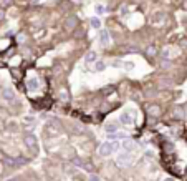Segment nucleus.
<instances>
[{"instance_id": "nucleus-1", "label": "nucleus", "mask_w": 187, "mask_h": 181, "mask_svg": "<svg viewBox=\"0 0 187 181\" xmlns=\"http://www.w3.org/2000/svg\"><path fill=\"white\" fill-rule=\"evenodd\" d=\"M116 148H118V145H113V143L106 141V143H103V145L99 146L98 153H99V156H109V155H113L116 151Z\"/></svg>"}, {"instance_id": "nucleus-2", "label": "nucleus", "mask_w": 187, "mask_h": 181, "mask_svg": "<svg viewBox=\"0 0 187 181\" xmlns=\"http://www.w3.org/2000/svg\"><path fill=\"white\" fill-rule=\"evenodd\" d=\"M23 141H25V145H27V148H30V150H36V145H38V141H36V136L35 135H27L25 138H23Z\"/></svg>"}, {"instance_id": "nucleus-3", "label": "nucleus", "mask_w": 187, "mask_h": 181, "mask_svg": "<svg viewBox=\"0 0 187 181\" xmlns=\"http://www.w3.org/2000/svg\"><path fill=\"white\" fill-rule=\"evenodd\" d=\"M99 42L103 47H108L109 43H111V37H109V32L108 30H101L99 32Z\"/></svg>"}, {"instance_id": "nucleus-4", "label": "nucleus", "mask_w": 187, "mask_h": 181, "mask_svg": "<svg viewBox=\"0 0 187 181\" xmlns=\"http://www.w3.org/2000/svg\"><path fill=\"white\" fill-rule=\"evenodd\" d=\"M38 88H40V81L36 80V78H30V80L27 81V90L28 92H36Z\"/></svg>"}, {"instance_id": "nucleus-5", "label": "nucleus", "mask_w": 187, "mask_h": 181, "mask_svg": "<svg viewBox=\"0 0 187 181\" xmlns=\"http://www.w3.org/2000/svg\"><path fill=\"white\" fill-rule=\"evenodd\" d=\"M76 22H78V18H76L75 15H70V17L65 20V28H66V30H73V28L76 27Z\"/></svg>"}, {"instance_id": "nucleus-6", "label": "nucleus", "mask_w": 187, "mask_h": 181, "mask_svg": "<svg viewBox=\"0 0 187 181\" xmlns=\"http://www.w3.org/2000/svg\"><path fill=\"white\" fill-rule=\"evenodd\" d=\"M84 61H86L88 65L96 63V61H98V55H96V52L95 50H89L86 55H84Z\"/></svg>"}, {"instance_id": "nucleus-7", "label": "nucleus", "mask_w": 187, "mask_h": 181, "mask_svg": "<svg viewBox=\"0 0 187 181\" xmlns=\"http://www.w3.org/2000/svg\"><path fill=\"white\" fill-rule=\"evenodd\" d=\"M172 116L177 118V120H184L185 118V110L182 108V106H176V108L172 110Z\"/></svg>"}, {"instance_id": "nucleus-8", "label": "nucleus", "mask_w": 187, "mask_h": 181, "mask_svg": "<svg viewBox=\"0 0 187 181\" xmlns=\"http://www.w3.org/2000/svg\"><path fill=\"white\" fill-rule=\"evenodd\" d=\"M148 115L149 116H152V118H157L161 115V108H159V105H151L148 108Z\"/></svg>"}, {"instance_id": "nucleus-9", "label": "nucleus", "mask_w": 187, "mask_h": 181, "mask_svg": "<svg viewBox=\"0 0 187 181\" xmlns=\"http://www.w3.org/2000/svg\"><path fill=\"white\" fill-rule=\"evenodd\" d=\"M2 96H3V100H7V101H13L15 100V93H13V90H12V88H5V90H3Z\"/></svg>"}, {"instance_id": "nucleus-10", "label": "nucleus", "mask_w": 187, "mask_h": 181, "mask_svg": "<svg viewBox=\"0 0 187 181\" xmlns=\"http://www.w3.org/2000/svg\"><path fill=\"white\" fill-rule=\"evenodd\" d=\"M119 121L124 123V125H131V123H133V118H131V115H129V112L121 113V115H119Z\"/></svg>"}, {"instance_id": "nucleus-11", "label": "nucleus", "mask_w": 187, "mask_h": 181, "mask_svg": "<svg viewBox=\"0 0 187 181\" xmlns=\"http://www.w3.org/2000/svg\"><path fill=\"white\" fill-rule=\"evenodd\" d=\"M134 146H136V145H134V143L131 141V140H128V138H126L124 141H123V148H124V151H126V153H131V151L134 150Z\"/></svg>"}, {"instance_id": "nucleus-12", "label": "nucleus", "mask_w": 187, "mask_h": 181, "mask_svg": "<svg viewBox=\"0 0 187 181\" xmlns=\"http://www.w3.org/2000/svg\"><path fill=\"white\" fill-rule=\"evenodd\" d=\"M104 130H106V133H116L118 131V123H114V121L108 123V125L104 126Z\"/></svg>"}, {"instance_id": "nucleus-13", "label": "nucleus", "mask_w": 187, "mask_h": 181, "mask_svg": "<svg viewBox=\"0 0 187 181\" xmlns=\"http://www.w3.org/2000/svg\"><path fill=\"white\" fill-rule=\"evenodd\" d=\"M47 130L50 131V133H53V135H60V131H62V128H60V126H53V125H48Z\"/></svg>"}, {"instance_id": "nucleus-14", "label": "nucleus", "mask_w": 187, "mask_h": 181, "mask_svg": "<svg viewBox=\"0 0 187 181\" xmlns=\"http://www.w3.org/2000/svg\"><path fill=\"white\" fill-rule=\"evenodd\" d=\"M106 68V63H104V61H96L95 63V72H101V70H104Z\"/></svg>"}, {"instance_id": "nucleus-15", "label": "nucleus", "mask_w": 187, "mask_h": 181, "mask_svg": "<svg viewBox=\"0 0 187 181\" xmlns=\"http://www.w3.org/2000/svg\"><path fill=\"white\" fill-rule=\"evenodd\" d=\"M161 55H162V60H170L172 58V57H170V48H164Z\"/></svg>"}, {"instance_id": "nucleus-16", "label": "nucleus", "mask_w": 187, "mask_h": 181, "mask_svg": "<svg viewBox=\"0 0 187 181\" xmlns=\"http://www.w3.org/2000/svg\"><path fill=\"white\" fill-rule=\"evenodd\" d=\"M91 27H93V28H99V27H101V22H99V18L93 17V18H91Z\"/></svg>"}, {"instance_id": "nucleus-17", "label": "nucleus", "mask_w": 187, "mask_h": 181, "mask_svg": "<svg viewBox=\"0 0 187 181\" xmlns=\"http://www.w3.org/2000/svg\"><path fill=\"white\" fill-rule=\"evenodd\" d=\"M12 3V0H0V7H2V9H5V7H9Z\"/></svg>"}, {"instance_id": "nucleus-18", "label": "nucleus", "mask_w": 187, "mask_h": 181, "mask_svg": "<svg viewBox=\"0 0 187 181\" xmlns=\"http://www.w3.org/2000/svg\"><path fill=\"white\" fill-rule=\"evenodd\" d=\"M124 67H126L128 72H131V70L134 68V63H133V61H128V63H124Z\"/></svg>"}, {"instance_id": "nucleus-19", "label": "nucleus", "mask_w": 187, "mask_h": 181, "mask_svg": "<svg viewBox=\"0 0 187 181\" xmlns=\"http://www.w3.org/2000/svg\"><path fill=\"white\" fill-rule=\"evenodd\" d=\"M154 53H156V48H154V47H149V48H148V55H151V57H152Z\"/></svg>"}, {"instance_id": "nucleus-20", "label": "nucleus", "mask_w": 187, "mask_h": 181, "mask_svg": "<svg viewBox=\"0 0 187 181\" xmlns=\"http://www.w3.org/2000/svg\"><path fill=\"white\" fill-rule=\"evenodd\" d=\"M17 40H18L20 43H23V42H25V35H23V33H20V35L17 37Z\"/></svg>"}, {"instance_id": "nucleus-21", "label": "nucleus", "mask_w": 187, "mask_h": 181, "mask_svg": "<svg viewBox=\"0 0 187 181\" xmlns=\"http://www.w3.org/2000/svg\"><path fill=\"white\" fill-rule=\"evenodd\" d=\"M96 12H98V14H103V12H104V7H103V5H98V7H96Z\"/></svg>"}, {"instance_id": "nucleus-22", "label": "nucleus", "mask_w": 187, "mask_h": 181, "mask_svg": "<svg viewBox=\"0 0 187 181\" xmlns=\"http://www.w3.org/2000/svg\"><path fill=\"white\" fill-rule=\"evenodd\" d=\"M62 100H63V101H65V100L68 101V93H65V92H62Z\"/></svg>"}, {"instance_id": "nucleus-23", "label": "nucleus", "mask_w": 187, "mask_h": 181, "mask_svg": "<svg viewBox=\"0 0 187 181\" xmlns=\"http://www.w3.org/2000/svg\"><path fill=\"white\" fill-rule=\"evenodd\" d=\"M181 47H182V48H187V40H182V42H181Z\"/></svg>"}, {"instance_id": "nucleus-24", "label": "nucleus", "mask_w": 187, "mask_h": 181, "mask_svg": "<svg viewBox=\"0 0 187 181\" xmlns=\"http://www.w3.org/2000/svg\"><path fill=\"white\" fill-rule=\"evenodd\" d=\"M3 17H5V12H3V10H2V9H0V20H2V18H3Z\"/></svg>"}, {"instance_id": "nucleus-25", "label": "nucleus", "mask_w": 187, "mask_h": 181, "mask_svg": "<svg viewBox=\"0 0 187 181\" xmlns=\"http://www.w3.org/2000/svg\"><path fill=\"white\" fill-rule=\"evenodd\" d=\"M89 181H98V176H95V175H93L91 178H89Z\"/></svg>"}, {"instance_id": "nucleus-26", "label": "nucleus", "mask_w": 187, "mask_h": 181, "mask_svg": "<svg viewBox=\"0 0 187 181\" xmlns=\"http://www.w3.org/2000/svg\"><path fill=\"white\" fill-rule=\"evenodd\" d=\"M184 10H187V0H185V3H184Z\"/></svg>"}, {"instance_id": "nucleus-27", "label": "nucleus", "mask_w": 187, "mask_h": 181, "mask_svg": "<svg viewBox=\"0 0 187 181\" xmlns=\"http://www.w3.org/2000/svg\"><path fill=\"white\" fill-rule=\"evenodd\" d=\"M9 181H18L17 178H12V179H9Z\"/></svg>"}, {"instance_id": "nucleus-28", "label": "nucleus", "mask_w": 187, "mask_h": 181, "mask_svg": "<svg viewBox=\"0 0 187 181\" xmlns=\"http://www.w3.org/2000/svg\"><path fill=\"white\" fill-rule=\"evenodd\" d=\"M32 2H33V3H35V2H36V0H32Z\"/></svg>"}]
</instances>
